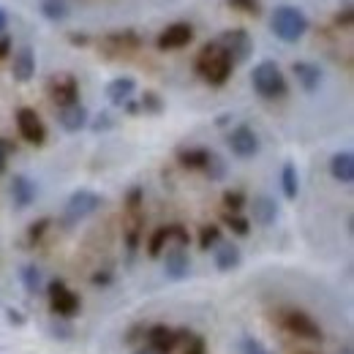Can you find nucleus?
<instances>
[{"label":"nucleus","instance_id":"4468645a","mask_svg":"<svg viewBox=\"0 0 354 354\" xmlns=\"http://www.w3.org/2000/svg\"><path fill=\"white\" fill-rule=\"evenodd\" d=\"M8 191H11V199H14V205H17L19 210H25V207H30V205L36 202V183H33L30 177L14 175L11 177Z\"/></svg>","mask_w":354,"mask_h":354},{"label":"nucleus","instance_id":"1a4fd4ad","mask_svg":"<svg viewBox=\"0 0 354 354\" xmlns=\"http://www.w3.org/2000/svg\"><path fill=\"white\" fill-rule=\"evenodd\" d=\"M226 142L237 158H254L259 153V136L251 126H237L234 131H229Z\"/></svg>","mask_w":354,"mask_h":354},{"label":"nucleus","instance_id":"4c0bfd02","mask_svg":"<svg viewBox=\"0 0 354 354\" xmlns=\"http://www.w3.org/2000/svg\"><path fill=\"white\" fill-rule=\"evenodd\" d=\"M185 354H207V346H205V341L196 335V338H191V341H188V349H185Z\"/></svg>","mask_w":354,"mask_h":354},{"label":"nucleus","instance_id":"a18cd8bd","mask_svg":"<svg viewBox=\"0 0 354 354\" xmlns=\"http://www.w3.org/2000/svg\"><path fill=\"white\" fill-rule=\"evenodd\" d=\"M123 106H126V112H129V115H136V112H142V109H139V104H133V101H126Z\"/></svg>","mask_w":354,"mask_h":354},{"label":"nucleus","instance_id":"72a5a7b5","mask_svg":"<svg viewBox=\"0 0 354 354\" xmlns=\"http://www.w3.org/2000/svg\"><path fill=\"white\" fill-rule=\"evenodd\" d=\"M169 240H175V245H180V248H188L191 234H188V229H185V226L172 223V226H169Z\"/></svg>","mask_w":354,"mask_h":354},{"label":"nucleus","instance_id":"9d476101","mask_svg":"<svg viewBox=\"0 0 354 354\" xmlns=\"http://www.w3.org/2000/svg\"><path fill=\"white\" fill-rule=\"evenodd\" d=\"M283 327L303 341H322V327L316 324V319H310L303 310H289L283 316Z\"/></svg>","mask_w":354,"mask_h":354},{"label":"nucleus","instance_id":"09e8293b","mask_svg":"<svg viewBox=\"0 0 354 354\" xmlns=\"http://www.w3.org/2000/svg\"><path fill=\"white\" fill-rule=\"evenodd\" d=\"M341 354H352V346H344V352Z\"/></svg>","mask_w":354,"mask_h":354},{"label":"nucleus","instance_id":"473e14b6","mask_svg":"<svg viewBox=\"0 0 354 354\" xmlns=\"http://www.w3.org/2000/svg\"><path fill=\"white\" fill-rule=\"evenodd\" d=\"M226 3H229V8H234V11H243V14H251V17H257V14L262 11L259 0H226Z\"/></svg>","mask_w":354,"mask_h":354},{"label":"nucleus","instance_id":"f03ea898","mask_svg":"<svg viewBox=\"0 0 354 354\" xmlns=\"http://www.w3.org/2000/svg\"><path fill=\"white\" fill-rule=\"evenodd\" d=\"M270 28L283 44H297L308 33V17L297 6H278L270 17Z\"/></svg>","mask_w":354,"mask_h":354},{"label":"nucleus","instance_id":"c85d7f7f","mask_svg":"<svg viewBox=\"0 0 354 354\" xmlns=\"http://www.w3.org/2000/svg\"><path fill=\"white\" fill-rule=\"evenodd\" d=\"M202 172L210 177V180H223V177H226V161H223L221 156L210 153V156H207V164L202 167Z\"/></svg>","mask_w":354,"mask_h":354},{"label":"nucleus","instance_id":"58836bf2","mask_svg":"<svg viewBox=\"0 0 354 354\" xmlns=\"http://www.w3.org/2000/svg\"><path fill=\"white\" fill-rule=\"evenodd\" d=\"M14 147L6 142V139H0V175L6 172V158H8V153H11Z\"/></svg>","mask_w":354,"mask_h":354},{"label":"nucleus","instance_id":"cd10ccee","mask_svg":"<svg viewBox=\"0 0 354 354\" xmlns=\"http://www.w3.org/2000/svg\"><path fill=\"white\" fill-rule=\"evenodd\" d=\"M218 243H221V229H218L216 223H207V226L199 229V248H202V251H210V248H216Z\"/></svg>","mask_w":354,"mask_h":354},{"label":"nucleus","instance_id":"c9c22d12","mask_svg":"<svg viewBox=\"0 0 354 354\" xmlns=\"http://www.w3.org/2000/svg\"><path fill=\"white\" fill-rule=\"evenodd\" d=\"M49 218H41V221L30 223V229H28V243H39L41 237H44V232L49 229Z\"/></svg>","mask_w":354,"mask_h":354},{"label":"nucleus","instance_id":"423d86ee","mask_svg":"<svg viewBox=\"0 0 354 354\" xmlns=\"http://www.w3.org/2000/svg\"><path fill=\"white\" fill-rule=\"evenodd\" d=\"M216 44L229 55V60H232L234 66H237V63H245V60L251 57V52H254V41H251V36H248L245 30H226V33H221V36L216 39Z\"/></svg>","mask_w":354,"mask_h":354},{"label":"nucleus","instance_id":"49530a36","mask_svg":"<svg viewBox=\"0 0 354 354\" xmlns=\"http://www.w3.org/2000/svg\"><path fill=\"white\" fill-rule=\"evenodd\" d=\"M93 281H95V283H106V281H109V272H98Z\"/></svg>","mask_w":354,"mask_h":354},{"label":"nucleus","instance_id":"f704fd0d","mask_svg":"<svg viewBox=\"0 0 354 354\" xmlns=\"http://www.w3.org/2000/svg\"><path fill=\"white\" fill-rule=\"evenodd\" d=\"M139 210H142V188L133 185L126 196V213H139Z\"/></svg>","mask_w":354,"mask_h":354},{"label":"nucleus","instance_id":"2f4dec72","mask_svg":"<svg viewBox=\"0 0 354 354\" xmlns=\"http://www.w3.org/2000/svg\"><path fill=\"white\" fill-rule=\"evenodd\" d=\"M223 207H226V213H240L243 207H245V194L243 191H226L223 194Z\"/></svg>","mask_w":354,"mask_h":354},{"label":"nucleus","instance_id":"9b49d317","mask_svg":"<svg viewBox=\"0 0 354 354\" xmlns=\"http://www.w3.org/2000/svg\"><path fill=\"white\" fill-rule=\"evenodd\" d=\"M194 41V28L188 25V22H175V25H169L158 39H156V46L161 49V52H169V49H183V46H188Z\"/></svg>","mask_w":354,"mask_h":354},{"label":"nucleus","instance_id":"2eb2a0df","mask_svg":"<svg viewBox=\"0 0 354 354\" xmlns=\"http://www.w3.org/2000/svg\"><path fill=\"white\" fill-rule=\"evenodd\" d=\"M57 123H60V129H63V131L77 133V131H82V129L90 123V115L82 104H71V106H63V109H60Z\"/></svg>","mask_w":354,"mask_h":354},{"label":"nucleus","instance_id":"6ab92c4d","mask_svg":"<svg viewBox=\"0 0 354 354\" xmlns=\"http://www.w3.org/2000/svg\"><path fill=\"white\" fill-rule=\"evenodd\" d=\"M330 175L335 177L338 183H344V185H349L354 180V156L349 150H341V153H335L333 158H330Z\"/></svg>","mask_w":354,"mask_h":354},{"label":"nucleus","instance_id":"c756f323","mask_svg":"<svg viewBox=\"0 0 354 354\" xmlns=\"http://www.w3.org/2000/svg\"><path fill=\"white\" fill-rule=\"evenodd\" d=\"M223 223H226L234 234H240V237H245V234L251 232V221H248V218H243L240 213H223Z\"/></svg>","mask_w":354,"mask_h":354},{"label":"nucleus","instance_id":"de8ad7c7","mask_svg":"<svg viewBox=\"0 0 354 354\" xmlns=\"http://www.w3.org/2000/svg\"><path fill=\"white\" fill-rule=\"evenodd\" d=\"M133 354H156L153 349H139V352H133Z\"/></svg>","mask_w":354,"mask_h":354},{"label":"nucleus","instance_id":"ea45409f","mask_svg":"<svg viewBox=\"0 0 354 354\" xmlns=\"http://www.w3.org/2000/svg\"><path fill=\"white\" fill-rule=\"evenodd\" d=\"M335 22H338V25H344V28H349V25H352V6H346V8L335 17Z\"/></svg>","mask_w":354,"mask_h":354},{"label":"nucleus","instance_id":"f3484780","mask_svg":"<svg viewBox=\"0 0 354 354\" xmlns=\"http://www.w3.org/2000/svg\"><path fill=\"white\" fill-rule=\"evenodd\" d=\"M292 74H295V80L300 82V88L306 90V93H316L319 85H322V68L316 63L300 60V63L292 66Z\"/></svg>","mask_w":354,"mask_h":354},{"label":"nucleus","instance_id":"6e6552de","mask_svg":"<svg viewBox=\"0 0 354 354\" xmlns=\"http://www.w3.org/2000/svg\"><path fill=\"white\" fill-rule=\"evenodd\" d=\"M49 308H52V313L68 319V316H74L80 310V297L63 281H52L49 283Z\"/></svg>","mask_w":354,"mask_h":354},{"label":"nucleus","instance_id":"b1692460","mask_svg":"<svg viewBox=\"0 0 354 354\" xmlns=\"http://www.w3.org/2000/svg\"><path fill=\"white\" fill-rule=\"evenodd\" d=\"M281 188L286 199H297L300 194V177H297V167L295 164H283L281 169Z\"/></svg>","mask_w":354,"mask_h":354},{"label":"nucleus","instance_id":"a211bd4d","mask_svg":"<svg viewBox=\"0 0 354 354\" xmlns=\"http://www.w3.org/2000/svg\"><path fill=\"white\" fill-rule=\"evenodd\" d=\"M213 262H216V270H221V272H232V270H237V267H240L243 254H240V248H237L234 243H218V245H216V251H213Z\"/></svg>","mask_w":354,"mask_h":354},{"label":"nucleus","instance_id":"a19ab883","mask_svg":"<svg viewBox=\"0 0 354 354\" xmlns=\"http://www.w3.org/2000/svg\"><path fill=\"white\" fill-rule=\"evenodd\" d=\"M68 41H71L74 46H85L90 39L85 36V33H68Z\"/></svg>","mask_w":354,"mask_h":354},{"label":"nucleus","instance_id":"c03bdc74","mask_svg":"<svg viewBox=\"0 0 354 354\" xmlns=\"http://www.w3.org/2000/svg\"><path fill=\"white\" fill-rule=\"evenodd\" d=\"M6 25H8V17H6V8L0 6V36L6 33Z\"/></svg>","mask_w":354,"mask_h":354},{"label":"nucleus","instance_id":"0eeeda50","mask_svg":"<svg viewBox=\"0 0 354 354\" xmlns=\"http://www.w3.org/2000/svg\"><path fill=\"white\" fill-rule=\"evenodd\" d=\"M17 129H19V136H22L28 145L41 147L46 142L44 123H41V118L36 115V109H30V106H22V109L17 112Z\"/></svg>","mask_w":354,"mask_h":354},{"label":"nucleus","instance_id":"a878e982","mask_svg":"<svg viewBox=\"0 0 354 354\" xmlns=\"http://www.w3.org/2000/svg\"><path fill=\"white\" fill-rule=\"evenodd\" d=\"M167 243H169V226H158V229L150 234V240H147V254H150V259H158V257L164 254Z\"/></svg>","mask_w":354,"mask_h":354},{"label":"nucleus","instance_id":"8fccbe9b","mask_svg":"<svg viewBox=\"0 0 354 354\" xmlns=\"http://www.w3.org/2000/svg\"><path fill=\"white\" fill-rule=\"evenodd\" d=\"M259 354H270V352H265V349H262V352H259Z\"/></svg>","mask_w":354,"mask_h":354},{"label":"nucleus","instance_id":"ddd939ff","mask_svg":"<svg viewBox=\"0 0 354 354\" xmlns=\"http://www.w3.org/2000/svg\"><path fill=\"white\" fill-rule=\"evenodd\" d=\"M147 349H153L156 354H169L177 346V333L167 324H153L147 333Z\"/></svg>","mask_w":354,"mask_h":354},{"label":"nucleus","instance_id":"7ed1b4c3","mask_svg":"<svg viewBox=\"0 0 354 354\" xmlns=\"http://www.w3.org/2000/svg\"><path fill=\"white\" fill-rule=\"evenodd\" d=\"M251 85L254 90L267 98V101H275V98H283L286 95V77H283V71L278 68V63L275 60H262L257 68H254V74H251Z\"/></svg>","mask_w":354,"mask_h":354},{"label":"nucleus","instance_id":"5701e85b","mask_svg":"<svg viewBox=\"0 0 354 354\" xmlns=\"http://www.w3.org/2000/svg\"><path fill=\"white\" fill-rule=\"evenodd\" d=\"M104 44L115 46L112 52H126V49H139L142 39H139L133 30H120V33H109V36L104 39Z\"/></svg>","mask_w":354,"mask_h":354},{"label":"nucleus","instance_id":"4be33fe9","mask_svg":"<svg viewBox=\"0 0 354 354\" xmlns=\"http://www.w3.org/2000/svg\"><path fill=\"white\" fill-rule=\"evenodd\" d=\"M207 156L210 150L205 147H188V150H177V161L183 169H202L207 164Z\"/></svg>","mask_w":354,"mask_h":354},{"label":"nucleus","instance_id":"dca6fc26","mask_svg":"<svg viewBox=\"0 0 354 354\" xmlns=\"http://www.w3.org/2000/svg\"><path fill=\"white\" fill-rule=\"evenodd\" d=\"M11 74H14L17 82H30V80H33V74H36V52H33V46L17 49Z\"/></svg>","mask_w":354,"mask_h":354},{"label":"nucleus","instance_id":"f257e3e1","mask_svg":"<svg viewBox=\"0 0 354 354\" xmlns=\"http://www.w3.org/2000/svg\"><path fill=\"white\" fill-rule=\"evenodd\" d=\"M232 68H234V63L229 60V55L216 41L205 44L196 55V74L213 88H221V85L229 82Z\"/></svg>","mask_w":354,"mask_h":354},{"label":"nucleus","instance_id":"aec40b11","mask_svg":"<svg viewBox=\"0 0 354 354\" xmlns=\"http://www.w3.org/2000/svg\"><path fill=\"white\" fill-rule=\"evenodd\" d=\"M251 213H254V221L259 223V226H272V223L278 221V205L270 196H254Z\"/></svg>","mask_w":354,"mask_h":354},{"label":"nucleus","instance_id":"e433bc0d","mask_svg":"<svg viewBox=\"0 0 354 354\" xmlns=\"http://www.w3.org/2000/svg\"><path fill=\"white\" fill-rule=\"evenodd\" d=\"M112 126H115V120H112V115H109V112H101V115L93 120V131H95V133L109 131Z\"/></svg>","mask_w":354,"mask_h":354},{"label":"nucleus","instance_id":"20e7f679","mask_svg":"<svg viewBox=\"0 0 354 354\" xmlns=\"http://www.w3.org/2000/svg\"><path fill=\"white\" fill-rule=\"evenodd\" d=\"M98 207H101V196L88 191V188H80V191H74V194L68 196V202H66L63 223H66V226H74V223L85 221V218L93 216Z\"/></svg>","mask_w":354,"mask_h":354},{"label":"nucleus","instance_id":"f8f14e48","mask_svg":"<svg viewBox=\"0 0 354 354\" xmlns=\"http://www.w3.org/2000/svg\"><path fill=\"white\" fill-rule=\"evenodd\" d=\"M164 272H167V278H172V281H183V278H188V272H191V257H188V248L172 245V248L167 251V257H164Z\"/></svg>","mask_w":354,"mask_h":354},{"label":"nucleus","instance_id":"393cba45","mask_svg":"<svg viewBox=\"0 0 354 354\" xmlns=\"http://www.w3.org/2000/svg\"><path fill=\"white\" fill-rule=\"evenodd\" d=\"M19 278H22V286H25L28 295H39L41 286H44V275H41V270L36 265L22 267V270H19Z\"/></svg>","mask_w":354,"mask_h":354},{"label":"nucleus","instance_id":"39448f33","mask_svg":"<svg viewBox=\"0 0 354 354\" xmlns=\"http://www.w3.org/2000/svg\"><path fill=\"white\" fill-rule=\"evenodd\" d=\"M46 93L52 98V104H57L60 109L63 106H71V104H80V82L74 74H57L46 82Z\"/></svg>","mask_w":354,"mask_h":354},{"label":"nucleus","instance_id":"412c9836","mask_svg":"<svg viewBox=\"0 0 354 354\" xmlns=\"http://www.w3.org/2000/svg\"><path fill=\"white\" fill-rule=\"evenodd\" d=\"M133 90H136V82L131 77H118L106 85V98L115 104V106H123L126 101H131Z\"/></svg>","mask_w":354,"mask_h":354},{"label":"nucleus","instance_id":"7c9ffc66","mask_svg":"<svg viewBox=\"0 0 354 354\" xmlns=\"http://www.w3.org/2000/svg\"><path fill=\"white\" fill-rule=\"evenodd\" d=\"M139 109H142V112H150V115H161V112H164V101H161L158 93L147 90V93L142 95V101H139Z\"/></svg>","mask_w":354,"mask_h":354},{"label":"nucleus","instance_id":"79ce46f5","mask_svg":"<svg viewBox=\"0 0 354 354\" xmlns=\"http://www.w3.org/2000/svg\"><path fill=\"white\" fill-rule=\"evenodd\" d=\"M6 316H8V322H11V324H25V316H22L19 310L8 308L6 310Z\"/></svg>","mask_w":354,"mask_h":354},{"label":"nucleus","instance_id":"37998d69","mask_svg":"<svg viewBox=\"0 0 354 354\" xmlns=\"http://www.w3.org/2000/svg\"><path fill=\"white\" fill-rule=\"evenodd\" d=\"M8 52H11V41H8V36H0V60H3Z\"/></svg>","mask_w":354,"mask_h":354},{"label":"nucleus","instance_id":"bb28decb","mask_svg":"<svg viewBox=\"0 0 354 354\" xmlns=\"http://www.w3.org/2000/svg\"><path fill=\"white\" fill-rule=\"evenodd\" d=\"M41 14H44L49 22H63L68 17V6L66 0H41Z\"/></svg>","mask_w":354,"mask_h":354}]
</instances>
